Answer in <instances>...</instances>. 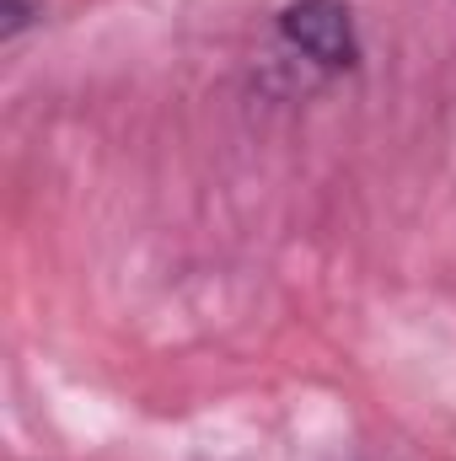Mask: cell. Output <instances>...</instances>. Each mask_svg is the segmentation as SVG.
I'll return each instance as SVG.
<instances>
[{"label":"cell","instance_id":"1","mask_svg":"<svg viewBox=\"0 0 456 461\" xmlns=\"http://www.w3.org/2000/svg\"><path fill=\"white\" fill-rule=\"evenodd\" d=\"M279 38L290 54H301L306 65L343 76L360 65V38H354V16L343 0H290L279 11Z\"/></svg>","mask_w":456,"mask_h":461},{"label":"cell","instance_id":"2","mask_svg":"<svg viewBox=\"0 0 456 461\" xmlns=\"http://www.w3.org/2000/svg\"><path fill=\"white\" fill-rule=\"evenodd\" d=\"M38 11H43V5H27V0H5V38H16V32H22V27L38 16Z\"/></svg>","mask_w":456,"mask_h":461}]
</instances>
